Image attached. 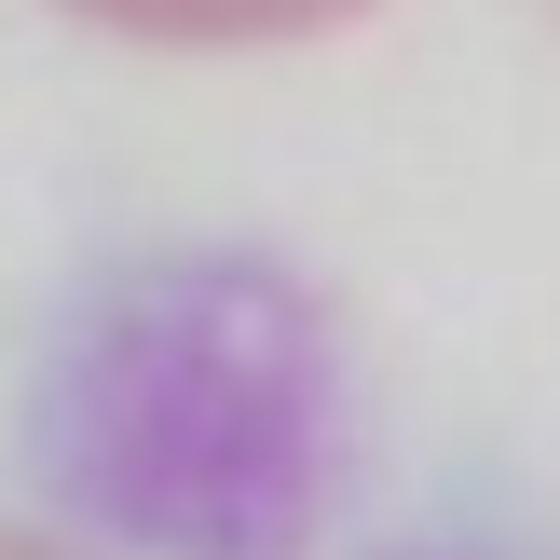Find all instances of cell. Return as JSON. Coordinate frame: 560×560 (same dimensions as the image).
Segmentation results:
<instances>
[{"mask_svg": "<svg viewBox=\"0 0 560 560\" xmlns=\"http://www.w3.org/2000/svg\"><path fill=\"white\" fill-rule=\"evenodd\" d=\"M0 560H82V547H55V534H0Z\"/></svg>", "mask_w": 560, "mask_h": 560, "instance_id": "obj_2", "label": "cell"}, {"mask_svg": "<svg viewBox=\"0 0 560 560\" xmlns=\"http://www.w3.org/2000/svg\"><path fill=\"white\" fill-rule=\"evenodd\" d=\"M69 14H96V27H124V42H301V27H342V14H370V0H69Z\"/></svg>", "mask_w": 560, "mask_h": 560, "instance_id": "obj_1", "label": "cell"}]
</instances>
